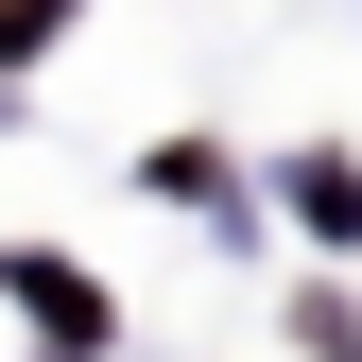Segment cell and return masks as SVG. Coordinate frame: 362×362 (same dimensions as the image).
Listing matches in <instances>:
<instances>
[{
  "label": "cell",
  "mask_w": 362,
  "mask_h": 362,
  "mask_svg": "<svg viewBox=\"0 0 362 362\" xmlns=\"http://www.w3.org/2000/svg\"><path fill=\"white\" fill-rule=\"evenodd\" d=\"M293 224H310V242H362V173L345 156H293Z\"/></svg>",
  "instance_id": "cell-1"
},
{
  "label": "cell",
  "mask_w": 362,
  "mask_h": 362,
  "mask_svg": "<svg viewBox=\"0 0 362 362\" xmlns=\"http://www.w3.org/2000/svg\"><path fill=\"white\" fill-rule=\"evenodd\" d=\"M52 18H69V0H0V69H18V52H35Z\"/></svg>",
  "instance_id": "cell-2"
}]
</instances>
